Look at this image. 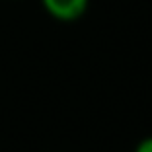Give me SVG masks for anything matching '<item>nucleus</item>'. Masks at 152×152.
<instances>
[{
    "instance_id": "2",
    "label": "nucleus",
    "mask_w": 152,
    "mask_h": 152,
    "mask_svg": "<svg viewBox=\"0 0 152 152\" xmlns=\"http://www.w3.org/2000/svg\"><path fill=\"white\" fill-rule=\"evenodd\" d=\"M134 152H152V137H148V139L140 140L139 146L134 148Z\"/></svg>"
},
{
    "instance_id": "1",
    "label": "nucleus",
    "mask_w": 152,
    "mask_h": 152,
    "mask_svg": "<svg viewBox=\"0 0 152 152\" xmlns=\"http://www.w3.org/2000/svg\"><path fill=\"white\" fill-rule=\"evenodd\" d=\"M45 12L58 22H76L88 12L90 0H41Z\"/></svg>"
}]
</instances>
